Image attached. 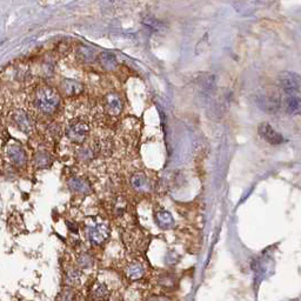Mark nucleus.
Masks as SVG:
<instances>
[{
    "label": "nucleus",
    "mask_w": 301,
    "mask_h": 301,
    "mask_svg": "<svg viewBox=\"0 0 301 301\" xmlns=\"http://www.w3.org/2000/svg\"><path fill=\"white\" fill-rule=\"evenodd\" d=\"M256 104L265 112L274 113L280 106V99L275 93H264L256 98Z\"/></svg>",
    "instance_id": "obj_6"
},
{
    "label": "nucleus",
    "mask_w": 301,
    "mask_h": 301,
    "mask_svg": "<svg viewBox=\"0 0 301 301\" xmlns=\"http://www.w3.org/2000/svg\"><path fill=\"white\" fill-rule=\"evenodd\" d=\"M99 153H100L99 143H94L80 147V149L77 150L75 157H77V159L80 161V163L87 164L90 163V161L94 160V158H97V155H98Z\"/></svg>",
    "instance_id": "obj_11"
},
{
    "label": "nucleus",
    "mask_w": 301,
    "mask_h": 301,
    "mask_svg": "<svg viewBox=\"0 0 301 301\" xmlns=\"http://www.w3.org/2000/svg\"><path fill=\"white\" fill-rule=\"evenodd\" d=\"M279 84L285 91L286 96H297L301 87V75L295 72L285 71L279 74Z\"/></svg>",
    "instance_id": "obj_4"
},
{
    "label": "nucleus",
    "mask_w": 301,
    "mask_h": 301,
    "mask_svg": "<svg viewBox=\"0 0 301 301\" xmlns=\"http://www.w3.org/2000/svg\"><path fill=\"white\" fill-rule=\"evenodd\" d=\"M259 134L261 135V138H264L267 143L272 145H280L283 144L284 138L283 135L279 134L277 131L273 128L271 125L267 124V122H263V124L259 125Z\"/></svg>",
    "instance_id": "obj_10"
},
{
    "label": "nucleus",
    "mask_w": 301,
    "mask_h": 301,
    "mask_svg": "<svg viewBox=\"0 0 301 301\" xmlns=\"http://www.w3.org/2000/svg\"><path fill=\"white\" fill-rule=\"evenodd\" d=\"M60 87L63 93L68 97L79 96V94H82L84 90H85V87H84L82 83L73 79H64L60 84Z\"/></svg>",
    "instance_id": "obj_14"
},
{
    "label": "nucleus",
    "mask_w": 301,
    "mask_h": 301,
    "mask_svg": "<svg viewBox=\"0 0 301 301\" xmlns=\"http://www.w3.org/2000/svg\"><path fill=\"white\" fill-rule=\"evenodd\" d=\"M33 105L40 113L51 116L60 105V97L54 88L50 86H41L35 91L33 97Z\"/></svg>",
    "instance_id": "obj_1"
},
{
    "label": "nucleus",
    "mask_w": 301,
    "mask_h": 301,
    "mask_svg": "<svg viewBox=\"0 0 301 301\" xmlns=\"http://www.w3.org/2000/svg\"><path fill=\"white\" fill-rule=\"evenodd\" d=\"M126 203H125L124 200H119V201H117L116 206H114V214H116L118 218H120V217H122L125 214V212H126Z\"/></svg>",
    "instance_id": "obj_25"
},
{
    "label": "nucleus",
    "mask_w": 301,
    "mask_h": 301,
    "mask_svg": "<svg viewBox=\"0 0 301 301\" xmlns=\"http://www.w3.org/2000/svg\"><path fill=\"white\" fill-rule=\"evenodd\" d=\"M104 108L106 113L110 116L118 117L122 112L124 104H122L121 97L118 93H108L106 94L104 98Z\"/></svg>",
    "instance_id": "obj_7"
},
{
    "label": "nucleus",
    "mask_w": 301,
    "mask_h": 301,
    "mask_svg": "<svg viewBox=\"0 0 301 301\" xmlns=\"http://www.w3.org/2000/svg\"><path fill=\"white\" fill-rule=\"evenodd\" d=\"M145 273H146V268L140 261H132L125 267V275L131 281L140 280L141 278H144Z\"/></svg>",
    "instance_id": "obj_13"
},
{
    "label": "nucleus",
    "mask_w": 301,
    "mask_h": 301,
    "mask_svg": "<svg viewBox=\"0 0 301 301\" xmlns=\"http://www.w3.org/2000/svg\"><path fill=\"white\" fill-rule=\"evenodd\" d=\"M11 120H12V124L15 125L20 132H23L24 134H30V133L33 132L34 122H33L30 114L25 112V111H15V112L12 113V116H11Z\"/></svg>",
    "instance_id": "obj_5"
},
{
    "label": "nucleus",
    "mask_w": 301,
    "mask_h": 301,
    "mask_svg": "<svg viewBox=\"0 0 301 301\" xmlns=\"http://www.w3.org/2000/svg\"><path fill=\"white\" fill-rule=\"evenodd\" d=\"M147 301H171L168 299V298L164 297V295H152V297H150L149 299H147Z\"/></svg>",
    "instance_id": "obj_26"
},
{
    "label": "nucleus",
    "mask_w": 301,
    "mask_h": 301,
    "mask_svg": "<svg viewBox=\"0 0 301 301\" xmlns=\"http://www.w3.org/2000/svg\"><path fill=\"white\" fill-rule=\"evenodd\" d=\"M67 186L71 191L75 192V193L85 194V196L92 193V185L90 184V181L87 179H84V178H71V179L67 181Z\"/></svg>",
    "instance_id": "obj_12"
},
{
    "label": "nucleus",
    "mask_w": 301,
    "mask_h": 301,
    "mask_svg": "<svg viewBox=\"0 0 301 301\" xmlns=\"http://www.w3.org/2000/svg\"><path fill=\"white\" fill-rule=\"evenodd\" d=\"M157 221L158 225L163 228H168L174 224L173 217L171 216V213H168L167 211H161L157 214Z\"/></svg>",
    "instance_id": "obj_22"
},
{
    "label": "nucleus",
    "mask_w": 301,
    "mask_h": 301,
    "mask_svg": "<svg viewBox=\"0 0 301 301\" xmlns=\"http://www.w3.org/2000/svg\"><path fill=\"white\" fill-rule=\"evenodd\" d=\"M131 185L135 191L146 192L150 189V180L143 172H136L131 178Z\"/></svg>",
    "instance_id": "obj_15"
},
{
    "label": "nucleus",
    "mask_w": 301,
    "mask_h": 301,
    "mask_svg": "<svg viewBox=\"0 0 301 301\" xmlns=\"http://www.w3.org/2000/svg\"><path fill=\"white\" fill-rule=\"evenodd\" d=\"M285 108L291 114H300L301 116V98L299 94L297 96H286Z\"/></svg>",
    "instance_id": "obj_18"
},
{
    "label": "nucleus",
    "mask_w": 301,
    "mask_h": 301,
    "mask_svg": "<svg viewBox=\"0 0 301 301\" xmlns=\"http://www.w3.org/2000/svg\"><path fill=\"white\" fill-rule=\"evenodd\" d=\"M158 286L164 289H172L175 286V280L172 275L169 274H161L157 280Z\"/></svg>",
    "instance_id": "obj_23"
},
{
    "label": "nucleus",
    "mask_w": 301,
    "mask_h": 301,
    "mask_svg": "<svg viewBox=\"0 0 301 301\" xmlns=\"http://www.w3.org/2000/svg\"><path fill=\"white\" fill-rule=\"evenodd\" d=\"M66 224L68 225V226H67L68 230H69V231H72V233H78V227H77V225L72 224V222H69V221L66 222Z\"/></svg>",
    "instance_id": "obj_27"
},
{
    "label": "nucleus",
    "mask_w": 301,
    "mask_h": 301,
    "mask_svg": "<svg viewBox=\"0 0 301 301\" xmlns=\"http://www.w3.org/2000/svg\"><path fill=\"white\" fill-rule=\"evenodd\" d=\"M111 289L107 284L97 281L93 284L90 289V300L91 301H110L111 299Z\"/></svg>",
    "instance_id": "obj_9"
},
{
    "label": "nucleus",
    "mask_w": 301,
    "mask_h": 301,
    "mask_svg": "<svg viewBox=\"0 0 301 301\" xmlns=\"http://www.w3.org/2000/svg\"><path fill=\"white\" fill-rule=\"evenodd\" d=\"M33 163H34L35 168L45 169L51 165L52 158H51V155H50V153L45 152V150H41V152H38L37 154H35Z\"/></svg>",
    "instance_id": "obj_21"
},
{
    "label": "nucleus",
    "mask_w": 301,
    "mask_h": 301,
    "mask_svg": "<svg viewBox=\"0 0 301 301\" xmlns=\"http://www.w3.org/2000/svg\"><path fill=\"white\" fill-rule=\"evenodd\" d=\"M77 55L84 63H92L96 59V51L87 45H80L77 50Z\"/></svg>",
    "instance_id": "obj_20"
},
{
    "label": "nucleus",
    "mask_w": 301,
    "mask_h": 301,
    "mask_svg": "<svg viewBox=\"0 0 301 301\" xmlns=\"http://www.w3.org/2000/svg\"><path fill=\"white\" fill-rule=\"evenodd\" d=\"M99 64L104 69H107V71H112L118 66V60H117V57L111 52H101L98 57Z\"/></svg>",
    "instance_id": "obj_17"
},
{
    "label": "nucleus",
    "mask_w": 301,
    "mask_h": 301,
    "mask_svg": "<svg viewBox=\"0 0 301 301\" xmlns=\"http://www.w3.org/2000/svg\"><path fill=\"white\" fill-rule=\"evenodd\" d=\"M83 279V271L80 268H78L77 266L69 267V268L65 273V281L67 284L68 287L73 288L74 286H78L82 284Z\"/></svg>",
    "instance_id": "obj_16"
},
{
    "label": "nucleus",
    "mask_w": 301,
    "mask_h": 301,
    "mask_svg": "<svg viewBox=\"0 0 301 301\" xmlns=\"http://www.w3.org/2000/svg\"><path fill=\"white\" fill-rule=\"evenodd\" d=\"M57 301H77V295H75L74 289L72 287L66 286L58 295Z\"/></svg>",
    "instance_id": "obj_24"
},
{
    "label": "nucleus",
    "mask_w": 301,
    "mask_h": 301,
    "mask_svg": "<svg viewBox=\"0 0 301 301\" xmlns=\"http://www.w3.org/2000/svg\"><path fill=\"white\" fill-rule=\"evenodd\" d=\"M90 134V126L84 120H75L69 122L66 127V135L72 143L83 145Z\"/></svg>",
    "instance_id": "obj_3"
},
{
    "label": "nucleus",
    "mask_w": 301,
    "mask_h": 301,
    "mask_svg": "<svg viewBox=\"0 0 301 301\" xmlns=\"http://www.w3.org/2000/svg\"><path fill=\"white\" fill-rule=\"evenodd\" d=\"M96 264V260L90 253L83 252L77 256V267L82 271H86V269H91Z\"/></svg>",
    "instance_id": "obj_19"
},
{
    "label": "nucleus",
    "mask_w": 301,
    "mask_h": 301,
    "mask_svg": "<svg viewBox=\"0 0 301 301\" xmlns=\"http://www.w3.org/2000/svg\"><path fill=\"white\" fill-rule=\"evenodd\" d=\"M7 158L10 159L11 163L17 167H21L26 164L27 157L23 147L18 144H11L7 146L6 150Z\"/></svg>",
    "instance_id": "obj_8"
},
{
    "label": "nucleus",
    "mask_w": 301,
    "mask_h": 301,
    "mask_svg": "<svg viewBox=\"0 0 301 301\" xmlns=\"http://www.w3.org/2000/svg\"><path fill=\"white\" fill-rule=\"evenodd\" d=\"M84 231H85V235L87 240L93 246H100V245L104 244L111 233L110 225L105 220L99 218L88 219L86 221Z\"/></svg>",
    "instance_id": "obj_2"
}]
</instances>
